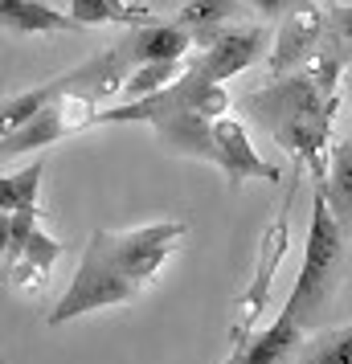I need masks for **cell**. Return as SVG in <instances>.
Returning <instances> with one entry per match:
<instances>
[{
  "mask_svg": "<svg viewBox=\"0 0 352 364\" xmlns=\"http://www.w3.org/2000/svg\"><path fill=\"white\" fill-rule=\"evenodd\" d=\"M225 90L209 82L197 66H188L176 82L139 102H123V107H107L99 123H151L160 144L172 156H193L218 168V144H213V123L225 119Z\"/></svg>",
  "mask_w": 352,
  "mask_h": 364,
  "instance_id": "6da1fadb",
  "label": "cell"
},
{
  "mask_svg": "<svg viewBox=\"0 0 352 364\" xmlns=\"http://www.w3.org/2000/svg\"><path fill=\"white\" fill-rule=\"evenodd\" d=\"M242 107L274 144H283L291 156L307 160L324 181V148H328L336 102L319 90L311 70H295L287 78H274L270 86L246 95Z\"/></svg>",
  "mask_w": 352,
  "mask_h": 364,
  "instance_id": "7a4b0ae2",
  "label": "cell"
},
{
  "mask_svg": "<svg viewBox=\"0 0 352 364\" xmlns=\"http://www.w3.org/2000/svg\"><path fill=\"white\" fill-rule=\"evenodd\" d=\"M340 270H344V233H340V221H336L328 197L316 188L311 193V225H307L299 279H295L279 315L299 323L303 331H311L332 307L336 287H340Z\"/></svg>",
  "mask_w": 352,
  "mask_h": 364,
  "instance_id": "3957f363",
  "label": "cell"
},
{
  "mask_svg": "<svg viewBox=\"0 0 352 364\" xmlns=\"http://www.w3.org/2000/svg\"><path fill=\"white\" fill-rule=\"evenodd\" d=\"M185 230H188L185 221H156V225H139V230H123V233L95 230L90 242L102 250V258L115 266L123 279L144 291L156 279V270L168 262V254H172L176 237Z\"/></svg>",
  "mask_w": 352,
  "mask_h": 364,
  "instance_id": "277c9868",
  "label": "cell"
},
{
  "mask_svg": "<svg viewBox=\"0 0 352 364\" xmlns=\"http://www.w3.org/2000/svg\"><path fill=\"white\" fill-rule=\"evenodd\" d=\"M135 299H139V287L123 279L115 266L102 258V250L90 242L86 254H82L78 274L70 279L66 295L58 299V307H53V315L46 323H50V328H62V323L78 319V315L102 311V307H119V303H135Z\"/></svg>",
  "mask_w": 352,
  "mask_h": 364,
  "instance_id": "5b68a950",
  "label": "cell"
},
{
  "mask_svg": "<svg viewBox=\"0 0 352 364\" xmlns=\"http://www.w3.org/2000/svg\"><path fill=\"white\" fill-rule=\"evenodd\" d=\"M324 37H328V17L319 13V4L316 0H295V4L287 9L283 25H279V37H274L270 74H274V78H287V74L303 70L316 58Z\"/></svg>",
  "mask_w": 352,
  "mask_h": 364,
  "instance_id": "8992f818",
  "label": "cell"
},
{
  "mask_svg": "<svg viewBox=\"0 0 352 364\" xmlns=\"http://www.w3.org/2000/svg\"><path fill=\"white\" fill-rule=\"evenodd\" d=\"M262 53H267V29H221L213 46L201 50V58H193L188 66H197L209 82L221 86L225 78L250 70Z\"/></svg>",
  "mask_w": 352,
  "mask_h": 364,
  "instance_id": "52a82bcc",
  "label": "cell"
},
{
  "mask_svg": "<svg viewBox=\"0 0 352 364\" xmlns=\"http://www.w3.org/2000/svg\"><path fill=\"white\" fill-rule=\"evenodd\" d=\"M213 144H218V168L225 172L230 188H238V184H246V181L279 184V168L267 164V160L254 151L250 135H246V127H242L238 119L225 115V119L213 123Z\"/></svg>",
  "mask_w": 352,
  "mask_h": 364,
  "instance_id": "ba28073f",
  "label": "cell"
},
{
  "mask_svg": "<svg viewBox=\"0 0 352 364\" xmlns=\"http://www.w3.org/2000/svg\"><path fill=\"white\" fill-rule=\"evenodd\" d=\"M303 344H307V331L299 323H291L287 315H274V323L267 331H258L254 340H246L238 352L246 356V364H295Z\"/></svg>",
  "mask_w": 352,
  "mask_h": 364,
  "instance_id": "9c48e42d",
  "label": "cell"
},
{
  "mask_svg": "<svg viewBox=\"0 0 352 364\" xmlns=\"http://www.w3.org/2000/svg\"><path fill=\"white\" fill-rule=\"evenodd\" d=\"M0 21L13 33H78L82 29L70 13H58L46 0H0Z\"/></svg>",
  "mask_w": 352,
  "mask_h": 364,
  "instance_id": "30bf717a",
  "label": "cell"
},
{
  "mask_svg": "<svg viewBox=\"0 0 352 364\" xmlns=\"http://www.w3.org/2000/svg\"><path fill=\"white\" fill-rule=\"evenodd\" d=\"M188 46H193V33L181 29V25H144L127 41V53L139 66H148V62H185Z\"/></svg>",
  "mask_w": 352,
  "mask_h": 364,
  "instance_id": "8fae6325",
  "label": "cell"
},
{
  "mask_svg": "<svg viewBox=\"0 0 352 364\" xmlns=\"http://www.w3.org/2000/svg\"><path fill=\"white\" fill-rule=\"evenodd\" d=\"M238 9H242V0H185L181 13H176V25L188 29L201 50H209L213 37L221 33V25L234 17Z\"/></svg>",
  "mask_w": 352,
  "mask_h": 364,
  "instance_id": "7c38bea8",
  "label": "cell"
},
{
  "mask_svg": "<svg viewBox=\"0 0 352 364\" xmlns=\"http://www.w3.org/2000/svg\"><path fill=\"white\" fill-rule=\"evenodd\" d=\"M58 258H62V242L50 237L46 230H37L29 237V246L21 250L17 262H9V279L17 282V287H37L41 279H50V270Z\"/></svg>",
  "mask_w": 352,
  "mask_h": 364,
  "instance_id": "4fadbf2b",
  "label": "cell"
},
{
  "mask_svg": "<svg viewBox=\"0 0 352 364\" xmlns=\"http://www.w3.org/2000/svg\"><path fill=\"white\" fill-rule=\"evenodd\" d=\"M319 193L328 197L336 221H352V139L332 148V164H328V176L316 184Z\"/></svg>",
  "mask_w": 352,
  "mask_h": 364,
  "instance_id": "5bb4252c",
  "label": "cell"
},
{
  "mask_svg": "<svg viewBox=\"0 0 352 364\" xmlns=\"http://www.w3.org/2000/svg\"><path fill=\"white\" fill-rule=\"evenodd\" d=\"M46 176V160H33L21 172L0 176V213H37V188Z\"/></svg>",
  "mask_w": 352,
  "mask_h": 364,
  "instance_id": "9a60e30c",
  "label": "cell"
},
{
  "mask_svg": "<svg viewBox=\"0 0 352 364\" xmlns=\"http://www.w3.org/2000/svg\"><path fill=\"white\" fill-rule=\"evenodd\" d=\"M70 17L78 25H135V21H151L144 4H127V0H70Z\"/></svg>",
  "mask_w": 352,
  "mask_h": 364,
  "instance_id": "2e32d148",
  "label": "cell"
},
{
  "mask_svg": "<svg viewBox=\"0 0 352 364\" xmlns=\"http://www.w3.org/2000/svg\"><path fill=\"white\" fill-rule=\"evenodd\" d=\"M181 78V62H148V66H135L127 78H123V90H127V102L151 99Z\"/></svg>",
  "mask_w": 352,
  "mask_h": 364,
  "instance_id": "e0dca14e",
  "label": "cell"
},
{
  "mask_svg": "<svg viewBox=\"0 0 352 364\" xmlns=\"http://www.w3.org/2000/svg\"><path fill=\"white\" fill-rule=\"evenodd\" d=\"M295 364H352V328L332 331L316 344H307Z\"/></svg>",
  "mask_w": 352,
  "mask_h": 364,
  "instance_id": "ac0fdd59",
  "label": "cell"
},
{
  "mask_svg": "<svg viewBox=\"0 0 352 364\" xmlns=\"http://www.w3.org/2000/svg\"><path fill=\"white\" fill-rule=\"evenodd\" d=\"M37 217H41V209L37 213H4V262H17L21 250L29 246V237L41 230Z\"/></svg>",
  "mask_w": 352,
  "mask_h": 364,
  "instance_id": "d6986e66",
  "label": "cell"
},
{
  "mask_svg": "<svg viewBox=\"0 0 352 364\" xmlns=\"http://www.w3.org/2000/svg\"><path fill=\"white\" fill-rule=\"evenodd\" d=\"M242 4H250L254 13H258V17H287V9H291V4H295V0H242Z\"/></svg>",
  "mask_w": 352,
  "mask_h": 364,
  "instance_id": "ffe728a7",
  "label": "cell"
},
{
  "mask_svg": "<svg viewBox=\"0 0 352 364\" xmlns=\"http://www.w3.org/2000/svg\"><path fill=\"white\" fill-rule=\"evenodd\" d=\"M344 82H348V102H352V58H348V70H344Z\"/></svg>",
  "mask_w": 352,
  "mask_h": 364,
  "instance_id": "44dd1931",
  "label": "cell"
},
{
  "mask_svg": "<svg viewBox=\"0 0 352 364\" xmlns=\"http://www.w3.org/2000/svg\"><path fill=\"white\" fill-rule=\"evenodd\" d=\"M221 364H246V356H242V352L234 348V356H230V360H221Z\"/></svg>",
  "mask_w": 352,
  "mask_h": 364,
  "instance_id": "7402d4cb",
  "label": "cell"
}]
</instances>
